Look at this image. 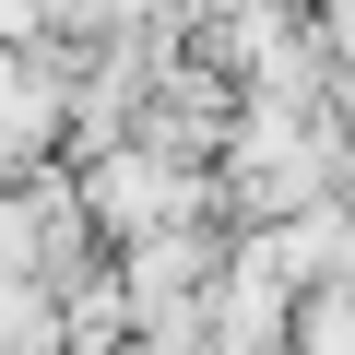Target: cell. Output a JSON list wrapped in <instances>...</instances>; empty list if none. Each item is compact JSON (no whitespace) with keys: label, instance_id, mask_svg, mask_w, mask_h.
Returning a JSON list of instances; mask_svg holds the SVG:
<instances>
[{"label":"cell","instance_id":"1","mask_svg":"<svg viewBox=\"0 0 355 355\" xmlns=\"http://www.w3.org/2000/svg\"><path fill=\"white\" fill-rule=\"evenodd\" d=\"M83 225H107L119 249L142 237H178V225H214V178L190 154H154V142H107L95 178H83Z\"/></svg>","mask_w":355,"mask_h":355},{"label":"cell","instance_id":"2","mask_svg":"<svg viewBox=\"0 0 355 355\" xmlns=\"http://www.w3.org/2000/svg\"><path fill=\"white\" fill-rule=\"evenodd\" d=\"M272 237V261H284V284L296 296H331V284H355V202L331 190V202H308V214H284V225H261Z\"/></svg>","mask_w":355,"mask_h":355},{"label":"cell","instance_id":"3","mask_svg":"<svg viewBox=\"0 0 355 355\" xmlns=\"http://www.w3.org/2000/svg\"><path fill=\"white\" fill-rule=\"evenodd\" d=\"M296 355H355V284L296 296Z\"/></svg>","mask_w":355,"mask_h":355}]
</instances>
